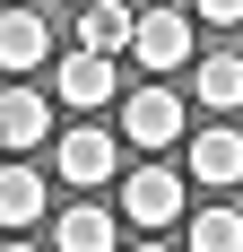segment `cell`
Here are the masks:
<instances>
[{
    "mask_svg": "<svg viewBox=\"0 0 243 252\" xmlns=\"http://www.w3.org/2000/svg\"><path fill=\"white\" fill-rule=\"evenodd\" d=\"M122 218L148 235H165L174 218H182V174L174 165H130V183H122Z\"/></svg>",
    "mask_w": 243,
    "mask_h": 252,
    "instance_id": "cell-1",
    "label": "cell"
},
{
    "mask_svg": "<svg viewBox=\"0 0 243 252\" xmlns=\"http://www.w3.org/2000/svg\"><path fill=\"white\" fill-rule=\"evenodd\" d=\"M130 52H139V70H182V61H191L200 52V18H182V9H148L139 18V35H130Z\"/></svg>",
    "mask_w": 243,
    "mask_h": 252,
    "instance_id": "cell-2",
    "label": "cell"
},
{
    "mask_svg": "<svg viewBox=\"0 0 243 252\" xmlns=\"http://www.w3.org/2000/svg\"><path fill=\"white\" fill-rule=\"evenodd\" d=\"M122 139L130 148H174L182 139V96H165V78L139 87V96H122Z\"/></svg>",
    "mask_w": 243,
    "mask_h": 252,
    "instance_id": "cell-3",
    "label": "cell"
},
{
    "mask_svg": "<svg viewBox=\"0 0 243 252\" xmlns=\"http://www.w3.org/2000/svg\"><path fill=\"white\" fill-rule=\"evenodd\" d=\"M52 157H61V183H78V191H96L104 174H122V139L96 130V122H87V130H61V148H52Z\"/></svg>",
    "mask_w": 243,
    "mask_h": 252,
    "instance_id": "cell-4",
    "label": "cell"
},
{
    "mask_svg": "<svg viewBox=\"0 0 243 252\" xmlns=\"http://www.w3.org/2000/svg\"><path fill=\"white\" fill-rule=\"evenodd\" d=\"M52 96H61V104H78V113L113 104V96H122V78H113V52H70V61H61V78H52Z\"/></svg>",
    "mask_w": 243,
    "mask_h": 252,
    "instance_id": "cell-5",
    "label": "cell"
},
{
    "mask_svg": "<svg viewBox=\"0 0 243 252\" xmlns=\"http://www.w3.org/2000/svg\"><path fill=\"white\" fill-rule=\"evenodd\" d=\"M44 52H52V26L35 18L26 0H18V9H0V70H9V78H26Z\"/></svg>",
    "mask_w": 243,
    "mask_h": 252,
    "instance_id": "cell-6",
    "label": "cell"
},
{
    "mask_svg": "<svg viewBox=\"0 0 243 252\" xmlns=\"http://www.w3.org/2000/svg\"><path fill=\"white\" fill-rule=\"evenodd\" d=\"M130 35H139L130 0H87L78 9V52H130Z\"/></svg>",
    "mask_w": 243,
    "mask_h": 252,
    "instance_id": "cell-7",
    "label": "cell"
},
{
    "mask_svg": "<svg viewBox=\"0 0 243 252\" xmlns=\"http://www.w3.org/2000/svg\"><path fill=\"white\" fill-rule=\"evenodd\" d=\"M44 139H52V104L44 96H26V87H18V96H0V148H44Z\"/></svg>",
    "mask_w": 243,
    "mask_h": 252,
    "instance_id": "cell-8",
    "label": "cell"
},
{
    "mask_svg": "<svg viewBox=\"0 0 243 252\" xmlns=\"http://www.w3.org/2000/svg\"><path fill=\"white\" fill-rule=\"evenodd\" d=\"M35 218H44V174L35 165H0V226L26 235Z\"/></svg>",
    "mask_w": 243,
    "mask_h": 252,
    "instance_id": "cell-9",
    "label": "cell"
},
{
    "mask_svg": "<svg viewBox=\"0 0 243 252\" xmlns=\"http://www.w3.org/2000/svg\"><path fill=\"white\" fill-rule=\"evenodd\" d=\"M191 174L217 183V191L243 183V130H200V139H191Z\"/></svg>",
    "mask_w": 243,
    "mask_h": 252,
    "instance_id": "cell-10",
    "label": "cell"
},
{
    "mask_svg": "<svg viewBox=\"0 0 243 252\" xmlns=\"http://www.w3.org/2000/svg\"><path fill=\"white\" fill-rule=\"evenodd\" d=\"M191 96L209 104V113H235V104H243V52H209L200 78H191Z\"/></svg>",
    "mask_w": 243,
    "mask_h": 252,
    "instance_id": "cell-11",
    "label": "cell"
},
{
    "mask_svg": "<svg viewBox=\"0 0 243 252\" xmlns=\"http://www.w3.org/2000/svg\"><path fill=\"white\" fill-rule=\"evenodd\" d=\"M52 244H61V252H113V244H122V226L104 218V209H70Z\"/></svg>",
    "mask_w": 243,
    "mask_h": 252,
    "instance_id": "cell-12",
    "label": "cell"
},
{
    "mask_svg": "<svg viewBox=\"0 0 243 252\" xmlns=\"http://www.w3.org/2000/svg\"><path fill=\"white\" fill-rule=\"evenodd\" d=\"M191 252H243V209H200L191 218Z\"/></svg>",
    "mask_w": 243,
    "mask_h": 252,
    "instance_id": "cell-13",
    "label": "cell"
},
{
    "mask_svg": "<svg viewBox=\"0 0 243 252\" xmlns=\"http://www.w3.org/2000/svg\"><path fill=\"white\" fill-rule=\"evenodd\" d=\"M200 26H243V0H191Z\"/></svg>",
    "mask_w": 243,
    "mask_h": 252,
    "instance_id": "cell-14",
    "label": "cell"
},
{
    "mask_svg": "<svg viewBox=\"0 0 243 252\" xmlns=\"http://www.w3.org/2000/svg\"><path fill=\"white\" fill-rule=\"evenodd\" d=\"M0 252H35V244H0Z\"/></svg>",
    "mask_w": 243,
    "mask_h": 252,
    "instance_id": "cell-15",
    "label": "cell"
},
{
    "mask_svg": "<svg viewBox=\"0 0 243 252\" xmlns=\"http://www.w3.org/2000/svg\"><path fill=\"white\" fill-rule=\"evenodd\" d=\"M139 252H174V244H139Z\"/></svg>",
    "mask_w": 243,
    "mask_h": 252,
    "instance_id": "cell-16",
    "label": "cell"
},
{
    "mask_svg": "<svg viewBox=\"0 0 243 252\" xmlns=\"http://www.w3.org/2000/svg\"><path fill=\"white\" fill-rule=\"evenodd\" d=\"M78 9H87V0H78Z\"/></svg>",
    "mask_w": 243,
    "mask_h": 252,
    "instance_id": "cell-17",
    "label": "cell"
}]
</instances>
